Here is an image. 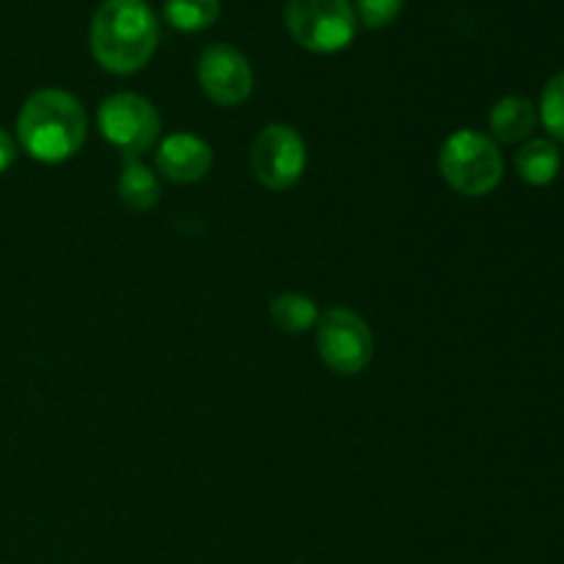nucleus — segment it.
I'll list each match as a JSON object with an SVG mask.
<instances>
[{
    "label": "nucleus",
    "instance_id": "obj_9",
    "mask_svg": "<svg viewBox=\"0 0 564 564\" xmlns=\"http://www.w3.org/2000/svg\"><path fill=\"white\" fill-rule=\"evenodd\" d=\"M213 169V149L204 138L191 132H174L158 149V171L171 182L191 185L202 182Z\"/></svg>",
    "mask_w": 564,
    "mask_h": 564
},
{
    "label": "nucleus",
    "instance_id": "obj_1",
    "mask_svg": "<svg viewBox=\"0 0 564 564\" xmlns=\"http://www.w3.org/2000/svg\"><path fill=\"white\" fill-rule=\"evenodd\" d=\"M88 42L102 69L132 75L158 50L160 20L147 0H105L91 20Z\"/></svg>",
    "mask_w": 564,
    "mask_h": 564
},
{
    "label": "nucleus",
    "instance_id": "obj_7",
    "mask_svg": "<svg viewBox=\"0 0 564 564\" xmlns=\"http://www.w3.org/2000/svg\"><path fill=\"white\" fill-rule=\"evenodd\" d=\"M251 171L270 191H290L306 171V143L295 127H264L251 147Z\"/></svg>",
    "mask_w": 564,
    "mask_h": 564
},
{
    "label": "nucleus",
    "instance_id": "obj_14",
    "mask_svg": "<svg viewBox=\"0 0 564 564\" xmlns=\"http://www.w3.org/2000/svg\"><path fill=\"white\" fill-rule=\"evenodd\" d=\"M163 17L182 33H198L215 25L220 17V0H165Z\"/></svg>",
    "mask_w": 564,
    "mask_h": 564
},
{
    "label": "nucleus",
    "instance_id": "obj_10",
    "mask_svg": "<svg viewBox=\"0 0 564 564\" xmlns=\"http://www.w3.org/2000/svg\"><path fill=\"white\" fill-rule=\"evenodd\" d=\"M534 124H538V108L518 94L499 99L490 110V132L501 143H521L523 138L532 135Z\"/></svg>",
    "mask_w": 564,
    "mask_h": 564
},
{
    "label": "nucleus",
    "instance_id": "obj_17",
    "mask_svg": "<svg viewBox=\"0 0 564 564\" xmlns=\"http://www.w3.org/2000/svg\"><path fill=\"white\" fill-rule=\"evenodd\" d=\"M14 158H17V143H14V138H11L9 132H6L3 127H0V174L11 169V163H14Z\"/></svg>",
    "mask_w": 564,
    "mask_h": 564
},
{
    "label": "nucleus",
    "instance_id": "obj_16",
    "mask_svg": "<svg viewBox=\"0 0 564 564\" xmlns=\"http://www.w3.org/2000/svg\"><path fill=\"white\" fill-rule=\"evenodd\" d=\"M356 17L372 31L391 25L405 9V0H356Z\"/></svg>",
    "mask_w": 564,
    "mask_h": 564
},
{
    "label": "nucleus",
    "instance_id": "obj_6",
    "mask_svg": "<svg viewBox=\"0 0 564 564\" xmlns=\"http://www.w3.org/2000/svg\"><path fill=\"white\" fill-rule=\"evenodd\" d=\"M317 350L336 375H358L372 361V330L361 314L345 306L328 308L317 323Z\"/></svg>",
    "mask_w": 564,
    "mask_h": 564
},
{
    "label": "nucleus",
    "instance_id": "obj_15",
    "mask_svg": "<svg viewBox=\"0 0 564 564\" xmlns=\"http://www.w3.org/2000/svg\"><path fill=\"white\" fill-rule=\"evenodd\" d=\"M540 119L551 138L564 143V72L545 83L543 97H540Z\"/></svg>",
    "mask_w": 564,
    "mask_h": 564
},
{
    "label": "nucleus",
    "instance_id": "obj_3",
    "mask_svg": "<svg viewBox=\"0 0 564 564\" xmlns=\"http://www.w3.org/2000/svg\"><path fill=\"white\" fill-rule=\"evenodd\" d=\"M438 169L452 191L479 198L499 187L505 176V158L496 141H490L482 132L457 130L441 147Z\"/></svg>",
    "mask_w": 564,
    "mask_h": 564
},
{
    "label": "nucleus",
    "instance_id": "obj_11",
    "mask_svg": "<svg viewBox=\"0 0 564 564\" xmlns=\"http://www.w3.org/2000/svg\"><path fill=\"white\" fill-rule=\"evenodd\" d=\"M516 169L523 182L529 185H551L562 171V154L560 147L549 138H534V141L523 143V149L516 158Z\"/></svg>",
    "mask_w": 564,
    "mask_h": 564
},
{
    "label": "nucleus",
    "instance_id": "obj_2",
    "mask_svg": "<svg viewBox=\"0 0 564 564\" xmlns=\"http://www.w3.org/2000/svg\"><path fill=\"white\" fill-rule=\"evenodd\" d=\"M17 141L39 163H64L86 141V110L64 88L31 94L17 116Z\"/></svg>",
    "mask_w": 564,
    "mask_h": 564
},
{
    "label": "nucleus",
    "instance_id": "obj_4",
    "mask_svg": "<svg viewBox=\"0 0 564 564\" xmlns=\"http://www.w3.org/2000/svg\"><path fill=\"white\" fill-rule=\"evenodd\" d=\"M284 20L292 39L312 53H339L358 28L350 0H286Z\"/></svg>",
    "mask_w": 564,
    "mask_h": 564
},
{
    "label": "nucleus",
    "instance_id": "obj_5",
    "mask_svg": "<svg viewBox=\"0 0 564 564\" xmlns=\"http://www.w3.org/2000/svg\"><path fill=\"white\" fill-rule=\"evenodd\" d=\"M97 124L105 141L119 149L124 160H138L160 138L158 108L141 94H110L99 105Z\"/></svg>",
    "mask_w": 564,
    "mask_h": 564
},
{
    "label": "nucleus",
    "instance_id": "obj_13",
    "mask_svg": "<svg viewBox=\"0 0 564 564\" xmlns=\"http://www.w3.org/2000/svg\"><path fill=\"white\" fill-rule=\"evenodd\" d=\"M270 319L284 334H303L319 323V308L312 297L301 292H284L270 303Z\"/></svg>",
    "mask_w": 564,
    "mask_h": 564
},
{
    "label": "nucleus",
    "instance_id": "obj_8",
    "mask_svg": "<svg viewBox=\"0 0 564 564\" xmlns=\"http://www.w3.org/2000/svg\"><path fill=\"white\" fill-rule=\"evenodd\" d=\"M198 83L215 105L235 108L253 91V69L246 55L231 44H209L198 58Z\"/></svg>",
    "mask_w": 564,
    "mask_h": 564
},
{
    "label": "nucleus",
    "instance_id": "obj_12",
    "mask_svg": "<svg viewBox=\"0 0 564 564\" xmlns=\"http://www.w3.org/2000/svg\"><path fill=\"white\" fill-rule=\"evenodd\" d=\"M119 198L132 213H147L158 207L160 202V182L141 160H124L119 176Z\"/></svg>",
    "mask_w": 564,
    "mask_h": 564
}]
</instances>
